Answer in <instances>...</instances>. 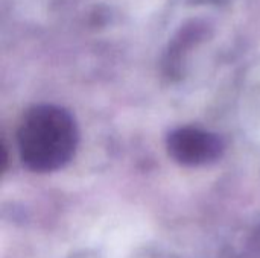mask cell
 Returning <instances> with one entry per match:
<instances>
[{
	"mask_svg": "<svg viewBox=\"0 0 260 258\" xmlns=\"http://www.w3.org/2000/svg\"><path fill=\"white\" fill-rule=\"evenodd\" d=\"M78 138L75 119L56 105L30 108L17 132L20 158L34 172H53L64 167L75 155Z\"/></svg>",
	"mask_w": 260,
	"mask_h": 258,
	"instance_id": "obj_1",
	"label": "cell"
},
{
	"mask_svg": "<svg viewBox=\"0 0 260 258\" xmlns=\"http://www.w3.org/2000/svg\"><path fill=\"white\" fill-rule=\"evenodd\" d=\"M222 149V141L216 134L193 126L178 128L168 137L169 155L184 166H203L216 161Z\"/></svg>",
	"mask_w": 260,
	"mask_h": 258,
	"instance_id": "obj_2",
	"label": "cell"
}]
</instances>
